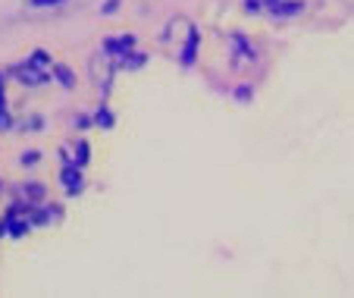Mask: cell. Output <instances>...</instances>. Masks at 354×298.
Wrapping results in <instances>:
<instances>
[{"label": "cell", "mask_w": 354, "mask_h": 298, "mask_svg": "<svg viewBox=\"0 0 354 298\" xmlns=\"http://www.w3.org/2000/svg\"><path fill=\"white\" fill-rule=\"evenodd\" d=\"M238 98L241 100H251V88H238Z\"/></svg>", "instance_id": "17"}, {"label": "cell", "mask_w": 354, "mask_h": 298, "mask_svg": "<svg viewBox=\"0 0 354 298\" xmlns=\"http://www.w3.org/2000/svg\"><path fill=\"white\" fill-rule=\"evenodd\" d=\"M126 57H129V60H126V63H123V66H126V69H138V66H141V63H144V57H141V54H126Z\"/></svg>", "instance_id": "10"}, {"label": "cell", "mask_w": 354, "mask_h": 298, "mask_svg": "<svg viewBox=\"0 0 354 298\" xmlns=\"http://www.w3.org/2000/svg\"><path fill=\"white\" fill-rule=\"evenodd\" d=\"M10 229H13V235H25L29 232V223H13Z\"/></svg>", "instance_id": "14"}, {"label": "cell", "mask_w": 354, "mask_h": 298, "mask_svg": "<svg viewBox=\"0 0 354 298\" xmlns=\"http://www.w3.org/2000/svg\"><path fill=\"white\" fill-rule=\"evenodd\" d=\"M97 126L100 129H110V126H113V113H110V110H100L97 113Z\"/></svg>", "instance_id": "8"}, {"label": "cell", "mask_w": 354, "mask_h": 298, "mask_svg": "<svg viewBox=\"0 0 354 298\" xmlns=\"http://www.w3.org/2000/svg\"><path fill=\"white\" fill-rule=\"evenodd\" d=\"M63 182H66L69 192H79V189H82V176L75 173V169H66V173H63Z\"/></svg>", "instance_id": "4"}, {"label": "cell", "mask_w": 354, "mask_h": 298, "mask_svg": "<svg viewBox=\"0 0 354 298\" xmlns=\"http://www.w3.org/2000/svg\"><path fill=\"white\" fill-rule=\"evenodd\" d=\"M273 16H298L301 13V0H279V3H270Z\"/></svg>", "instance_id": "2"}, {"label": "cell", "mask_w": 354, "mask_h": 298, "mask_svg": "<svg viewBox=\"0 0 354 298\" xmlns=\"http://www.w3.org/2000/svg\"><path fill=\"white\" fill-rule=\"evenodd\" d=\"M44 63H50V54L47 50H34L32 54V66H44Z\"/></svg>", "instance_id": "9"}, {"label": "cell", "mask_w": 354, "mask_h": 298, "mask_svg": "<svg viewBox=\"0 0 354 298\" xmlns=\"http://www.w3.org/2000/svg\"><path fill=\"white\" fill-rule=\"evenodd\" d=\"M0 110H3V75H0Z\"/></svg>", "instance_id": "18"}, {"label": "cell", "mask_w": 354, "mask_h": 298, "mask_svg": "<svg viewBox=\"0 0 354 298\" xmlns=\"http://www.w3.org/2000/svg\"><path fill=\"white\" fill-rule=\"evenodd\" d=\"M38 157H41L38 151H29V154H22V164L25 166H34V164H38Z\"/></svg>", "instance_id": "12"}, {"label": "cell", "mask_w": 354, "mask_h": 298, "mask_svg": "<svg viewBox=\"0 0 354 298\" xmlns=\"http://www.w3.org/2000/svg\"><path fill=\"white\" fill-rule=\"evenodd\" d=\"M66 3V0H32V6H38V10H44V6H60Z\"/></svg>", "instance_id": "11"}, {"label": "cell", "mask_w": 354, "mask_h": 298, "mask_svg": "<svg viewBox=\"0 0 354 298\" xmlns=\"http://www.w3.org/2000/svg\"><path fill=\"white\" fill-rule=\"evenodd\" d=\"M75 154H79V157H75V164H79V166H85V164H88V144H85V141H79Z\"/></svg>", "instance_id": "7"}, {"label": "cell", "mask_w": 354, "mask_h": 298, "mask_svg": "<svg viewBox=\"0 0 354 298\" xmlns=\"http://www.w3.org/2000/svg\"><path fill=\"white\" fill-rule=\"evenodd\" d=\"M245 10L248 13H257V10H260V0H245Z\"/></svg>", "instance_id": "15"}, {"label": "cell", "mask_w": 354, "mask_h": 298, "mask_svg": "<svg viewBox=\"0 0 354 298\" xmlns=\"http://www.w3.org/2000/svg\"><path fill=\"white\" fill-rule=\"evenodd\" d=\"M19 79H25V85H44V82H47V75L41 72L38 66L25 63V66H19Z\"/></svg>", "instance_id": "1"}, {"label": "cell", "mask_w": 354, "mask_h": 298, "mask_svg": "<svg viewBox=\"0 0 354 298\" xmlns=\"http://www.w3.org/2000/svg\"><path fill=\"white\" fill-rule=\"evenodd\" d=\"M25 192H29V198H41V195H44V185H34V182H32Z\"/></svg>", "instance_id": "13"}, {"label": "cell", "mask_w": 354, "mask_h": 298, "mask_svg": "<svg viewBox=\"0 0 354 298\" xmlns=\"http://www.w3.org/2000/svg\"><path fill=\"white\" fill-rule=\"evenodd\" d=\"M54 75H57V82L63 85V88H72V85H75V75H72V69H69V66H57Z\"/></svg>", "instance_id": "3"}, {"label": "cell", "mask_w": 354, "mask_h": 298, "mask_svg": "<svg viewBox=\"0 0 354 298\" xmlns=\"http://www.w3.org/2000/svg\"><path fill=\"white\" fill-rule=\"evenodd\" d=\"M194 47H197V35L188 38V44H185V50H182V66H192V63H194Z\"/></svg>", "instance_id": "5"}, {"label": "cell", "mask_w": 354, "mask_h": 298, "mask_svg": "<svg viewBox=\"0 0 354 298\" xmlns=\"http://www.w3.org/2000/svg\"><path fill=\"white\" fill-rule=\"evenodd\" d=\"M116 6H119V0H107V3H103V13H116Z\"/></svg>", "instance_id": "16"}, {"label": "cell", "mask_w": 354, "mask_h": 298, "mask_svg": "<svg viewBox=\"0 0 354 298\" xmlns=\"http://www.w3.org/2000/svg\"><path fill=\"white\" fill-rule=\"evenodd\" d=\"M132 44H135V38L126 35V38H119V41H107V50H129Z\"/></svg>", "instance_id": "6"}]
</instances>
